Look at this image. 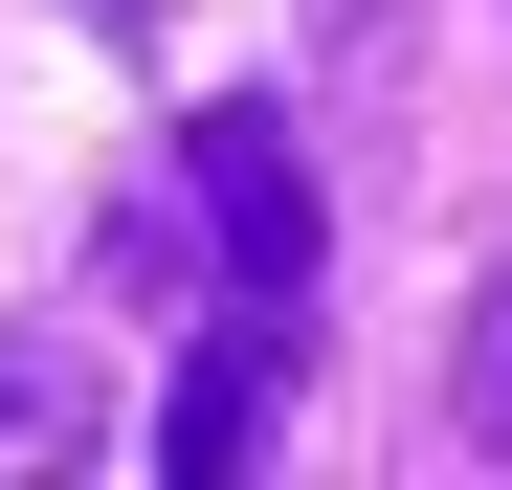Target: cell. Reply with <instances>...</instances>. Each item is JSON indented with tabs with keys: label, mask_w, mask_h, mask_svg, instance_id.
I'll list each match as a JSON object with an SVG mask.
<instances>
[{
	"label": "cell",
	"mask_w": 512,
	"mask_h": 490,
	"mask_svg": "<svg viewBox=\"0 0 512 490\" xmlns=\"http://www.w3.org/2000/svg\"><path fill=\"white\" fill-rule=\"evenodd\" d=\"M179 201H201V268H223L245 312H290V290H312V245H334V201H312V134H290L268 90H223V112L179 134Z\"/></svg>",
	"instance_id": "obj_1"
},
{
	"label": "cell",
	"mask_w": 512,
	"mask_h": 490,
	"mask_svg": "<svg viewBox=\"0 0 512 490\" xmlns=\"http://www.w3.org/2000/svg\"><path fill=\"white\" fill-rule=\"evenodd\" d=\"M268 401H290V312H245V290H223V335L179 357V401H156V490H245Z\"/></svg>",
	"instance_id": "obj_2"
},
{
	"label": "cell",
	"mask_w": 512,
	"mask_h": 490,
	"mask_svg": "<svg viewBox=\"0 0 512 490\" xmlns=\"http://www.w3.org/2000/svg\"><path fill=\"white\" fill-rule=\"evenodd\" d=\"M446 401H468V446H512V290L468 312V379H446Z\"/></svg>",
	"instance_id": "obj_3"
},
{
	"label": "cell",
	"mask_w": 512,
	"mask_h": 490,
	"mask_svg": "<svg viewBox=\"0 0 512 490\" xmlns=\"http://www.w3.org/2000/svg\"><path fill=\"white\" fill-rule=\"evenodd\" d=\"M0 446H67V357H0Z\"/></svg>",
	"instance_id": "obj_4"
}]
</instances>
